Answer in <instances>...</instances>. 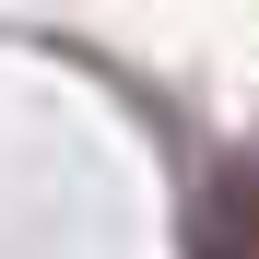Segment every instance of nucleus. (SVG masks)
<instances>
[{"instance_id":"1","label":"nucleus","mask_w":259,"mask_h":259,"mask_svg":"<svg viewBox=\"0 0 259 259\" xmlns=\"http://www.w3.org/2000/svg\"><path fill=\"white\" fill-rule=\"evenodd\" d=\"M189 259H259V165H224V177H212Z\"/></svg>"}]
</instances>
